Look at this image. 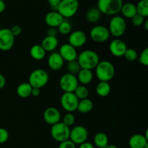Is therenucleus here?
I'll return each instance as SVG.
<instances>
[{
	"label": "nucleus",
	"mask_w": 148,
	"mask_h": 148,
	"mask_svg": "<svg viewBox=\"0 0 148 148\" xmlns=\"http://www.w3.org/2000/svg\"><path fill=\"white\" fill-rule=\"evenodd\" d=\"M59 45V40L56 36H46L42 40L40 46L43 47L46 52H52L57 48Z\"/></svg>",
	"instance_id": "obj_20"
},
{
	"label": "nucleus",
	"mask_w": 148,
	"mask_h": 148,
	"mask_svg": "<svg viewBox=\"0 0 148 148\" xmlns=\"http://www.w3.org/2000/svg\"><path fill=\"white\" fill-rule=\"evenodd\" d=\"M62 0H47V2L49 5L50 6L52 11H56L58 8V6L60 4Z\"/></svg>",
	"instance_id": "obj_39"
},
{
	"label": "nucleus",
	"mask_w": 148,
	"mask_h": 148,
	"mask_svg": "<svg viewBox=\"0 0 148 148\" xmlns=\"http://www.w3.org/2000/svg\"><path fill=\"white\" fill-rule=\"evenodd\" d=\"M14 37L12 34L10 29L4 27L0 29V50L7 51L13 47Z\"/></svg>",
	"instance_id": "obj_12"
},
{
	"label": "nucleus",
	"mask_w": 148,
	"mask_h": 148,
	"mask_svg": "<svg viewBox=\"0 0 148 148\" xmlns=\"http://www.w3.org/2000/svg\"><path fill=\"white\" fill-rule=\"evenodd\" d=\"M58 31L54 27H49L47 30V36H56Z\"/></svg>",
	"instance_id": "obj_41"
},
{
	"label": "nucleus",
	"mask_w": 148,
	"mask_h": 148,
	"mask_svg": "<svg viewBox=\"0 0 148 148\" xmlns=\"http://www.w3.org/2000/svg\"><path fill=\"white\" fill-rule=\"evenodd\" d=\"M77 61L81 69L92 70L95 69L96 66L100 62V57L95 51L87 49L82 51L78 55Z\"/></svg>",
	"instance_id": "obj_1"
},
{
	"label": "nucleus",
	"mask_w": 148,
	"mask_h": 148,
	"mask_svg": "<svg viewBox=\"0 0 148 148\" xmlns=\"http://www.w3.org/2000/svg\"><path fill=\"white\" fill-rule=\"evenodd\" d=\"M111 88L108 82H99L95 88L97 95L102 98L107 97L111 93Z\"/></svg>",
	"instance_id": "obj_26"
},
{
	"label": "nucleus",
	"mask_w": 148,
	"mask_h": 148,
	"mask_svg": "<svg viewBox=\"0 0 148 148\" xmlns=\"http://www.w3.org/2000/svg\"><path fill=\"white\" fill-rule=\"evenodd\" d=\"M123 4V0H98L97 8L101 14L114 16L120 12Z\"/></svg>",
	"instance_id": "obj_3"
},
{
	"label": "nucleus",
	"mask_w": 148,
	"mask_h": 148,
	"mask_svg": "<svg viewBox=\"0 0 148 148\" xmlns=\"http://www.w3.org/2000/svg\"><path fill=\"white\" fill-rule=\"evenodd\" d=\"M46 52L43 49L40 44H36L30 49V55L34 60L41 61L45 58Z\"/></svg>",
	"instance_id": "obj_23"
},
{
	"label": "nucleus",
	"mask_w": 148,
	"mask_h": 148,
	"mask_svg": "<svg viewBox=\"0 0 148 148\" xmlns=\"http://www.w3.org/2000/svg\"><path fill=\"white\" fill-rule=\"evenodd\" d=\"M147 145H148V138L145 134H134L129 140V146L130 148H145Z\"/></svg>",
	"instance_id": "obj_19"
},
{
	"label": "nucleus",
	"mask_w": 148,
	"mask_h": 148,
	"mask_svg": "<svg viewBox=\"0 0 148 148\" xmlns=\"http://www.w3.org/2000/svg\"><path fill=\"white\" fill-rule=\"evenodd\" d=\"M58 148H77V147H76V145L74 144L70 140H67L59 143Z\"/></svg>",
	"instance_id": "obj_38"
},
{
	"label": "nucleus",
	"mask_w": 148,
	"mask_h": 148,
	"mask_svg": "<svg viewBox=\"0 0 148 148\" xmlns=\"http://www.w3.org/2000/svg\"><path fill=\"white\" fill-rule=\"evenodd\" d=\"M138 61L142 65L147 66H148V49L145 48L138 56Z\"/></svg>",
	"instance_id": "obj_35"
},
{
	"label": "nucleus",
	"mask_w": 148,
	"mask_h": 148,
	"mask_svg": "<svg viewBox=\"0 0 148 148\" xmlns=\"http://www.w3.org/2000/svg\"><path fill=\"white\" fill-rule=\"evenodd\" d=\"M2 1H7V0H2Z\"/></svg>",
	"instance_id": "obj_48"
},
{
	"label": "nucleus",
	"mask_w": 148,
	"mask_h": 148,
	"mask_svg": "<svg viewBox=\"0 0 148 148\" xmlns=\"http://www.w3.org/2000/svg\"><path fill=\"white\" fill-rule=\"evenodd\" d=\"M59 53L64 59V61L66 62L77 60L78 56L76 49L69 43H64L62 45L59 49Z\"/></svg>",
	"instance_id": "obj_16"
},
{
	"label": "nucleus",
	"mask_w": 148,
	"mask_h": 148,
	"mask_svg": "<svg viewBox=\"0 0 148 148\" xmlns=\"http://www.w3.org/2000/svg\"><path fill=\"white\" fill-rule=\"evenodd\" d=\"M110 33L108 27L104 25H97L90 30V36L92 41L95 43H105L109 39Z\"/></svg>",
	"instance_id": "obj_8"
},
{
	"label": "nucleus",
	"mask_w": 148,
	"mask_h": 148,
	"mask_svg": "<svg viewBox=\"0 0 148 148\" xmlns=\"http://www.w3.org/2000/svg\"><path fill=\"white\" fill-rule=\"evenodd\" d=\"M6 85V79L2 74L0 73V90L4 88Z\"/></svg>",
	"instance_id": "obj_43"
},
{
	"label": "nucleus",
	"mask_w": 148,
	"mask_h": 148,
	"mask_svg": "<svg viewBox=\"0 0 148 148\" xmlns=\"http://www.w3.org/2000/svg\"><path fill=\"white\" fill-rule=\"evenodd\" d=\"M88 40V37L85 32L82 30H75L71 32L68 38V43L75 49L85 46Z\"/></svg>",
	"instance_id": "obj_13"
},
{
	"label": "nucleus",
	"mask_w": 148,
	"mask_h": 148,
	"mask_svg": "<svg viewBox=\"0 0 148 148\" xmlns=\"http://www.w3.org/2000/svg\"><path fill=\"white\" fill-rule=\"evenodd\" d=\"M73 92L79 101L86 99L89 96V90L85 85H79Z\"/></svg>",
	"instance_id": "obj_29"
},
{
	"label": "nucleus",
	"mask_w": 148,
	"mask_h": 148,
	"mask_svg": "<svg viewBox=\"0 0 148 148\" xmlns=\"http://www.w3.org/2000/svg\"><path fill=\"white\" fill-rule=\"evenodd\" d=\"M123 56L128 62H134L138 58V53L134 49H127Z\"/></svg>",
	"instance_id": "obj_33"
},
{
	"label": "nucleus",
	"mask_w": 148,
	"mask_h": 148,
	"mask_svg": "<svg viewBox=\"0 0 148 148\" xmlns=\"http://www.w3.org/2000/svg\"><path fill=\"white\" fill-rule=\"evenodd\" d=\"M120 12L122 14V17L124 19H132L135 14H137L136 5L133 3L127 2L122 4Z\"/></svg>",
	"instance_id": "obj_22"
},
{
	"label": "nucleus",
	"mask_w": 148,
	"mask_h": 148,
	"mask_svg": "<svg viewBox=\"0 0 148 148\" xmlns=\"http://www.w3.org/2000/svg\"><path fill=\"white\" fill-rule=\"evenodd\" d=\"M93 145L98 148H105L108 145V137L106 133L100 132L95 134L93 138Z\"/></svg>",
	"instance_id": "obj_24"
},
{
	"label": "nucleus",
	"mask_w": 148,
	"mask_h": 148,
	"mask_svg": "<svg viewBox=\"0 0 148 148\" xmlns=\"http://www.w3.org/2000/svg\"><path fill=\"white\" fill-rule=\"evenodd\" d=\"M88 138V131L83 126H75L72 129H70L69 140H70L76 145H79L87 142Z\"/></svg>",
	"instance_id": "obj_11"
},
{
	"label": "nucleus",
	"mask_w": 148,
	"mask_h": 148,
	"mask_svg": "<svg viewBox=\"0 0 148 148\" xmlns=\"http://www.w3.org/2000/svg\"><path fill=\"white\" fill-rule=\"evenodd\" d=\"M127 49L128 48L125 42L120 38L114 39L109 44L110 52L116 57H121L124 56Z\"/></svg>",
	"instance_id": "obj_14"
},
{
	"label": "nucleus",
	"mask_w": 148,
	"mask_h": 148,
	"mask_svg": "<svg viewBox=\"0 0 148 148\" xmlns=\"http://www.w3.org/2000/svg\"><path fill=\"white\" fill-rule=\"evenodd\" d=\"M62 122L64 123L67 127H72V126L74 125L75 122V116L73 115L72 113H66L64 116Z\"/></svg>",
	"instance_id": "obj_34"
},
{
	"label": "nucleus",
	"mask_w": 148,
	"mask_h": 148,
	"mask_svg": "<svg viewBox=\"0 0 148 148\" xmlns=\"http://www.w3.org/2000/svg\"><path fill=\"white\" fill-rule=\"evenodd\" d=\"M101 13L97 7L89 9L86 13V19L90 23H96L101 20Z\"/></svg>",
	"instance_id": "obj_28"
},
{
	"label": "nucleus",
	"mask_w": 148,
	"mask_h": 148,
	"mask_svg": "<svg viewBox=\"0 0 148 148\" xmlns=\"http://www.w3.org/2000/svg\"><path fill=\"white\" fill-rule=\"evenodd\" d=\"M79 100L74 92H64L60 98V103L62 108L67 113H72L77 111Z\"/></svg>",
	"instance_id": "obj_10"
},
{
	"label": "nucleus",
	"mask_w": 148,
	"mask_h": 148,
	"mask_svg": "<svg viewBox=\"0 0 148 148\" xmlns=\"http://www.w3.org/2000/svg\"><path fill=\"white\" fill-rule=\"evenodd\" d=\"M49 80V75L46 70L43 69H36L30 74L28 77V83L32 88L41 89L47 85Z\"/></svg>",
	"instance_id": "obj_5"
},
{
	"label": "nucleus",
	"mask_w": 148,
	"mask_h": 148,
	"mask_svg": "<svg viewBox=\"0 0 148 148\" xmlns=\"http://www.w3.org/2000/svg\"><path fill=\"white\" fill-rule=\"evenodd\" d=\"M10 31H11L12 34L13 35L14 38L19 36L22 33V28L19 25H14L10 28Z\"/></svg>",
	"instance_id": "obj_40"
},
{
	"label": "nucleus",
	"mask_w": 148,
	"mask_h": 148,
	"mask_svg": "<svg viewBox=\"0 0 148 148\" xmlns=\"http://www.w3.org/2000/svg\"><path fill=\"white\" fill-rule=\"evenodd\" d=\"M95 74L99 82H109L115 75V67L109 61H100L95 67Z\"/></svg>",
	"instance_id": "obj_2"
},
{
	"label": "nucleus",
	"mask_w": 148,
	"mask_h": 148,
	"mask_svg": "<svg viewBox=\"0 0 148 148\" xmlns=\"http://www.w3.org/2000/svg\"><path fill=\"white\" fill-rule=\"evenodd\" d=\"M79 6L78 0H62L56 11L59 12L64 18H70L77 14Z\"/></svg>",
	"instance_id": "obj_6"
},
{
	"label": "nucleus",
	"mask_w": 148,
	"mask_h": 148,
	"mask_svg": "<svg viewBox=\"0 0 148 148\" xmlns=\"http://www.w3.org/2000/svg\"><path fill=\"white\" fill-rule=\"evenodd\" d=\"M105 148H119V147H118L116 145H108L106 146Z\"/></svg>",
	"instance_id": "obj_47"
},
{
	"label": "nucleus",
	"mask_w": 148,
	"mask_h": 148,
	"mask_svg": "<svg viewBox=\"0 0 148 148\" xmlns=\"http://www.w3.org/2000/svg\"><path fill=\"white\" fill-rule=\"evenodd\" d=\"M43 119L49 125H53L61 121L62 115L58 108L55 107H49L44 111L43 114Z\"/></svg>",
	"instance_id": "obj_15"
},
{
	"label": "nucleus",
	"mask_w": 148,
	"mask_h": 148,
	"mask_svg": "<svg viewBox=\"0 0 148 148\" xmlns=\"http://www.w3.org/2000/svg\"><path fill=\"white\" fill-rule=\"evenodd\" d=\"M137 14L146 18L148 17V0H140L136 5Z\"/></svg>",
	"instance_id": "obj_30"
},
{
	"label": "nucleus",
	"mask_w": 148,
	"mask_h": 148,
	"mask_svg": "<svg viewBox=\"0 0 148 148\" xmlns=\"http://www.w3.org/2000/svg\"><path fill=\"white\" fill-rule=\"evenodd\" d=\"M50 133L53 140L60 143L69 139L70 127L66 126L62 121H59L51 126Z\"/></svg>",
	"instance_id": "obj_7"
},
{
	"label": "nucleus",
	"mask_w": 148,
	"mask_h": 148,
	"mask_svg": "<svg viewBox=\"0 0 148 148\" xmlns=\"http://www.w3.org/2000/svg\"><path fill=\"white\" fill-rule=\"evenodd\" d=\"M10 134L8 131L4 128H0V144H4L8 140Z\"/></svg>",
	"instance_id": "obj_37"
},
{
	"label": "nucleus",
	"mask_w": 148,
	"mask_h": 148,
	"mask_svg": "<svg viewBox=\"0 0 148 148\" xmlns=\"http://www.w3.org/2000/svg\"><path fill=\"white\" fill-rule=\"evenodd\" d=\"M64 18L57 11H51L45 16V23L49 27H58Z\"/></svg>",
	"instance_id": "obj_18"
},
{
	"label": "nucleus",
	"mask_w": 148,
	"mask_h": 148,
	"mask_svg": "<svg viewBox=\"0 0 148 148\" xmlns=\"http://www.w3.org/2000/svg\"><path fill=\"white\" fill-rule=\"evenodd\" d=\"M79 85L76 75L66 73L59 79V87L64 92H73Z\"/></svg>",
	"instance_id": "obj_9"
},
{
	"label": "nucleus",
	"mask_w": 148,
	"mask_h": 148,
	"mask_svg": "<svg viewBox=\"0 0 148 148\" xmlns=\"http://www.w3.org/2000/svg\"><path fill=\"white\" fill-rule=\"evenodd\" d=\"M33 88L28 82H23L17 86L16 92L20 98H27L31 95Z\"/></svg>",
	"instance_id": "obj_25"
},
{
	"label": "nucleus",
	"mask_w": 148,
	"mask_h": 148,
	"mask_svg": "<svg viewBox=\"0 0 148 148\" xmlns=\"http://www.w3.org/2000/svg\"><path fill=\"white\" fill-rule=\"evenodd\" d=\"M66 69V71H67V73L72 74V75H77L78 72H79V70L81 69V68L79 66V64H78L77 61L74 60L67 62Z\"/></svg>",
	"instance_id": "obj_31"
},
{
	"label": "nucleus",
	"mask_w": 148,
	"mask_h": 148,
	"mask_svg": "<svg viewBox=\"0 0 148 148\" xmlns=\"http://www.w3.org/2000/svg\"><path fill=\"white\" fill-rule=\"evenodd\" d=\"M78 148H95V147L93 145V144H92V143H88V142H85V143L79 145V147Z\"/></svg>",
	"instance_id": "obj_42"
},
{
	"label": "nucleus",
	"mask_w": 148,
	"mask_h": 148,
	"mask_svg": "<svg viewBox=\"0 0 148 148\" xmlns=\"http://www.w3.org/2000/svg\"><path fill=\"white\" fill-rule=\"evenodd\" d=\"M77 80L82 85H87L90 83L93 79V73L92 70L81 69L76 75Z\"/></svg>",
	"instance_id": "obj_21"
},
{
	"label": "nucleus",
	"mask_w": 148,
	"mask_h": 148,
	"mask_svg": "<svg viewBox=\"0 0 148 148\" xmlns=\"http://www.w3.org/2000/svg\"><path fill=\"white\" fill-rule=\"evenodd\" d=\"M58 32L61 33L63 36H66V35H69L72 32V25L69 23V22L66 21V20H64L57 27Z\"/></svg>",
	"instance_id": "obj_32"
},
{
	"label": "nucleus",
	"mask_w": 148,
	"mask_h": 148,
	"mask_svg": "<svg viewBox=\"0 0 148 148\" xmlns=\"http://www.w3.org/2000/svg\"><path fill=\"white\" fill-rule=\"evenodd\" d=\"M132 23L133 25H134L135 27H140V26L143 25L145 21V17H143V16L140 15V14H137L131 19Z\"/></svg>",
	"instance_id": "obj_36"
},
{
	"label": "nucleus",
	"mask_w": 148,
	"mask_h": 148,
	"mask_svg": "<svg viewBox=\"0 0 148 148\" xmlns=\"http://www.w3.org/2000/svg\"><path fill=\"white\" fill-rule=\"evenodd\" d=\"M110 35L115 37L116 38H119L127 30V23L122 16L114 15L109 22V25L108 27Z\"/></svg>",
	"instance_id": "obj_4"
},
{
	"label": "nucleus",
	"mask_w": 148,
	"mask_h": 148,
	"mask_svg": "<svg viewBox=\"0 0 148 148\" xmlns=\"http://www.w3.org/2000/svg\"><path fill=\"white\" fill-rule=\"evenodd\" d=\"M6 9V4L5 1H2V0H0V14L2 12H4V11Z\"/></svg>",
	"instance_id": "obj_45"
},
{
	"label": "nucleus",
	"mask_w": 148,
	"mask_h": 148,
	"mask_svg": "<svg viewBox=\"0 0 148 148\" xmlns=\"http://www.w3.org/2000/svg\"><path fill=\"white\" fill-rule=\"evenodd\" d=\"M93 108V103L89 98L79 101L77 111L81 114H88L90 112Z\"/></svg>",
	"instance_id": "obj_27"
},
{
	"label": "nucleus",
	"mask_w": 148,
	"mask_h": 148,
	"mask_svg": "<svg viewBox=\"0 0 148 148\" xmlns=\"http://www.w3.org/2000/svg\"><path fill=\"white\" fill-rule=\"evenodd\" d=\"M143 25H144L145 29V30L147 31V30H148V20H145V21Z\"/></svg>",
	"instance_id": "obj_46"
},
{
	"label": "nucleus",
	"mask_w": 148,
	"mask_h": 148,
	"mask_svg": "<svg viewBox=\"0 0 148 148\" xmlns=\"http://www.w3.org/2000/svg\"><path fill=\"white\" fill-rule=\"evenodd\" d=\"M40 89H39V88H33V89H32V92H31L32 96L38 97L40 95Z\"/></svg>",
	"instance_id": "obj_44"
},
{
	"label": "nucleus",
	"mask_w": 148,
	"mask_h": 148,
	"mask_svg": "<svg viewBox=\"0 0 148 148\" xmlns=\"http://www.w3.org/2000/svg\"><path fill=\"white\" fill-rule=\"evenodd\" d=\"M49 67L53 71H59L64 64V61L59 52H52L47 59Z\"/></svg>",
	"instance_id": "obj_17"
}]
</instances>
